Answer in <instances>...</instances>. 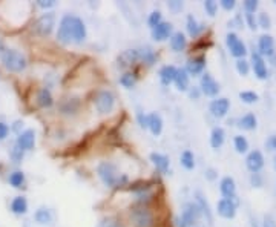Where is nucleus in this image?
Here are the masks:
<instances>
[{
    "mask_svg": "<svg viewBox=\"0 0 276 227\" xmlns=\"http://www.w3.org/2000/svg\"><path fill=\"white\" fill-rule=\"evenodd\" d=\"M275 3H276V0H275Z\"/></svg>",
    "mask_w": 276,
    "mask_h": 227,
    "instance_id": "obj_59",
    "label": "nucleus"
},
{
    "mask_svg": "<svg viewBox=\"0 0 276 227\" xmlns=\"http://www.w3.org/2000/svg\"><path fill=\"white\" fill-rule=\"evenodd\" d=\"M183 6H184V3L180 2V0H170V2H167V8L172 11V13H180Z\"/></svg>",
    "mask_w": 276,
    "mask_h": 227,
    "instance_id": "obj_48",
    "label": "nucleus"
},
{
    "mask_svg": "<svg viewBox=\"0 0 276 227\" xmlns=\"http://www.w3.org/2000/svg\"><path fill=\"white\" fill-rule=\"evenodd\" d=\"M0 60H2V65L6 71L14 72V74H20L26 69L28 66V60L26 57L23 55L20 51L17 49H5L3 54L0 55Z\"/></svg>",
    "mask_w": 276,
    "mask_h": 227,
    "instance_id": "obj_3",
    "label": "nucleus"
},
{
    "mask_svg": "<svg viewBox=\"0 0 276 227\" xmlns=\"http://www.w3.org/2000/svg\"><path fill=\"white\" fill-rule=\"evenodd\" d=\"M37 5L40 8H45V9H48V8H52L55 6V0H39Z\"/></svg>",
    "mask_w": 276,
    "mask_h": 227,
    "instance_id": "obj_56",
    "label": "nucleus"
},
{
    "mask_svg": "<svg viewBox=\"0 0 276 227\" xmlns=\"http://www.w3.org/2000/svg\"><path fill=\"white\" fill-rule=\"evenodd\" d=\"M138 62V49H126L118 57V66L126 68Z\"/></svg>",
    "mask_w": 276,
    "mask_h": 227,
    "instance_id": "obj_28",
    "label": "nucleus"
},
{
    "mask_svg": "<svg viewBox=\"0 0 276 227\" xmlns=\"http://www.w3.org/2000/svg\"><path fill=\"white\" fill-rule=\"evenodd\" d=\"M151 158L152 164L155 166V169L158 170L160 174H169V169H170V160L169 157H166L164 154H160V152H152L149 155Z\"/></svg>",
    "mask_w": 276,
    "mask_h": 227,
    "instance_id": "obj_18",
    "label": "nucleus"
},
{
    "mask_svg": "<svg viewBox=\"0 0 276 227\" xmlns=\"http://www.w3.org/2000/svg\"><path fill=\"white\" fill-rule=\"evenodd\" d=\"M186 28H187V32H189L190 37H198L200 34L204 31V25L200 23V22L195 19L192 14H189L187 19H186Z\"/></svg>",
    "mask_w": 276,
    "mask_h": 227,
    "instance_id": "obj_29",
    "label": "nucleus"
},
{
    "mask_svg": "<svg viewBox=\"0 0 276 227\" xmlns=\"http://www.w3.org/2000/svg\"><path fill=\"white\" fill-rule=\"evenodd\" d=\"M261 57H267V59H272L275 57V40L269 34H262V36L258 39V51H256Z\"/></svg>",
    "mask_w": 276,
    "mask_h": 227,
    "instance_id": "obj_13",
    "label": "nucleus"
},
{
    "mask_svg": "<svg viewBox=\"0 0 276 227\" xmlns=\"http://www.w3.org/2000/svg\"><path fill=\"white\" fill-rule=\"evenodd\" d=\"M177 71H178V68H175L174 65H164V66L160 69V72H158L160 82L163 83L164 86H169L170 83H174L175 75H177Z\"/></svg>",
    "mask_w": 276,
    "mask_h": 227,
    "instance_id": "obj_22",
    "label": "nucleus"
},
{
    "mask_svg": "<svg viewBox=\"0 0 276 227\" xmlns=\"http://www.w3.org/2000/svg\"><path fill=\"white\" fill-rule=\"evenodd\" d=\"M95 109L100 114H109L115 108V95L109 89H100L94 97Z\"/></svg>",
    "mask_w": 276,
    "mask_h": 227,
    "instance_id": "obj_6",
    "label": "nucleus"
},
{
    "mask_svg": "<svg viewBox=\"0 0 276 227\" xmlns=\"http://www.w3.org/2000/svg\"><path fill=\"white\" fill-rule=\"evenodd\" d=\"M195 203L198 204V207L201 209V213L204 215V217L207 218V221H209L210 224H212V220H213V217H212V210H210V206H209V203H207V200H206V197L201 194L200 190H197L195 192Z\"/></svg>",
    "mask_w": 276,
    "mask_h": 227,
    "instance_id": "obj_27",
    "label": "nucleus"
},
{
    "mask_svg": "<svg viewBox=\"0 0 276 227\" xmlns=\"http://www.w3.org/2000/svg\"><path fill=\"white\" fill-rule=\"evenodd\" d=\"M220 192L223 198H233L236 197V183L232 177H224L220 181Z\"/></svg>",
    "mask_w": 276,
    "mask_h": 227,
    "instance_id": "obj_20",
    "label": "nucleus"
},
{
    "mask_svg": "<svg viewBox=\"0 0 276 227\" xmlns=\"http://www.w3.org/2000/svg\"><path fill=\"white\" fill-rule=\"evenodd\" d=\"M174 83H175L178 91H183V92H187V91H189V88H190V75L187 74V71L184 69V68H180V69L177 71Z\"/></svg>",
    "mask_w": 276,
    "mask_h": 227,
    "instance_id": "obj_24",
    "label": "nucleus"
},
{
    "mask_svg": "<svg viewBox=\"0 0 276 227\" xmlns=\"http://www.w3.org/2000/svg\"><path fill=\"white\" fill-rule=\"evenodd\" d=\"M252 69L255 72V75L259 78V80H266L269 77V69H267V65L266 60H264V57H261L256 51L252 52Z\"/></svg>",
    "mask_w": 276,
    "mask_h": 227,
    "instance_id": "obj_12",
    "label": "nucleus"
},
{
    "mask_svg": "<svg viewBox=\"0 0 276 227\" xmlns=\"http://www.w3.org/2000/svg\"><path fill=\"white\" fill-rule=\"evenodd\" d=\"M54 26H55V14L54 13H45L36 20V23H34V26H32V31L36 32L37 36L46 37L54 31Z\"/></svg>",
    "mask_w": 276,
    "mask_h": 227,
    "instance_id": "obj_7",
    "label": "nucleus"
},
{
    "mask_svg": "<svg viewBox=\"0 0 276 227\" xmlns=\"http://www.w3.org/2000/svg\"><path fill=\"white\" fill-rule=\"evenodd\" d=\"M275 169H276V155H275Z\"/></svg>",
    "mask_w": 276,
    "mask_h": 227,
    "instance_id": "obj_58",
    "label": "nucleus"
},
{
    "mask_svg": "<svg viewBox=\"0 0 276 227\" xmlns=\"http://www.w3.org/2000/svg\"><path fill=\"white\" fill-rule=\"evenodd\" d=\"M266 149L276 151V135H270V137L266 140Z\"/></svg>",
    "mask_w": 276,
    "mask_h": 227,
    "instance_id": "obj_52",
    "label": "nucleus"
},
{
    "mask_svg": "<svg viewBox=\"0 0 276 227\" xmlns=\"http://www.w3.org/2000/svg\"><path fill=\"white\" fill-rule=\"evenodd\" d=\"M220 83H218L215 78L212 77V74L209 72H203L201 74V80H200V91L201 94L207 95V97H213L216 98V95L220 94Z\"/></svg>",
    "mask_w": 276,
    "mask_h": 227,
    "instance_id": "obj_10",
    "label": "nucleus"
},
{
    "mask_svg": "<svg viewBox=\"0 0 276 227\" xmlns=\"http://www.w3.org/2000/svg\"><path fill=\"white\" fill-rule=\"evenodd\" d=\"M229 109H230V101L226 97H216L209 105V111L215 118H224Z\"/></svg>",
    "mask_w": 276,
    "mask_h": 227,
    "instance_id": "obj_11",
    "label": "nucleus"
},
{
    "mask_svg": "<svg viewBox=\"0 0 276 227\" xmlns=\"http://www.w3.org/2000/svg\"><path fill=\"white\" fill-rule=\"evenodd\" d=\"M244 17H246V23H247V26H249L250 29H253V31H255V29L258 28V22H256V17H255V14L246 13V14H244Z\"/></svg>",
    "mask_w": 276,
    "mask_h": 227,
    "instance_id": "obj_47",
    "label": "nucleus"
},
{
    "mask_svg": "<svg viewBox=\"0 0 276 227\" xmlns=\"http://www.w3.org/2000/svg\"><path fill=\"white\" fill-rule=\"evenodd\" d=\"M97 227H121V226H120V223L115 220V218L106 217V218L100 220V223L97 224Z\"/></svg>",
    "mask_w": 276,
    "mask_h": 227,
    "instance_id": "obj_45",
    "label": "nucleus"
},
{
    "mask_svg": "<svg viewBox=\"0 0 276 227\" xmlns=\"http://www.w3.org/2000/svg\"><path fill=\"white\" fill-rule=\"evenodd\" d=\"M88 37L85 22L75 14H65L57 29V40L62 45H80Z\"/></svg>",
    "mask_w": 276,
    "mask_h": 227,
    "instance_id": "obj_1",
    "label": "nucleus"
},
{
    "mask_svg": "<svg viewBox=\"0 0 276 227\" xmlns=\"http://www.w3.org/2000/svg\"><path fill=\"white\" fill-rule=\"evenodd\" d=\"M152 39L155 42H164L167 39H170V36L174 34V26H172L170 22H161L160 25H157L155 28H152Z\"/></svg>",
    "mask_w": 276,
    "mask_h": 227,
    "instance_id": "obj_16",
    "label": "nucleus"
},
{
    "mask_svg": "<svg viewBox=\"0 0 276 227\" xmlns=\"http://www.w3.org/2000/svg\"><path fill=\"white\" fill-rule=\"evenodd\" d=\"M161 22H163V14H161V11H152L147 17V25L151 26V29L155 28L157 25H160Z\"/></svg>",
    "mask_w": 276,
    "mask_h": 227,
    "instance_id": "obj_39",
    "label": "nucleus"
},
{
    "mask_svg": "<svg viewBox=\"0 0 276 227\" xmlns=\"http://www.w3.org/2000/svg\"><path fill=\"white\" fill-rule=\"evenodd\" d=\"M187 94H189V97H190L192 100H198L200 95H201V91H200L198 86H193V88H189Z\"/></svg>",
    "mask_w": 276,
    "mask_h": 227,
    "instance_id": "obj_53",
    "label": "nucleus"
},
{
    "mask_svg": "<svg viewBox=\"0 0 276 227\" xmlns=\"http://www.w3.org/2000/svg\"><path fill=\"white\" fill-rule=\"evenodd\" d=\"M11 212L14 215H25L28 212V201L23 195H19L11 201Z\"/></svg>",
    "mask_w": 276,
    "mask_h": 227,
    "instance_id": "obj_30",
    "label": "nucleus"
},
{
    "mask_svg": "<svg viewBox=\"0 0 276 227\" xmlns=\"http://www.w3.org/2000/svg\"><path fill=\"white\" fill-rule=\"evenodd\" d=\"M169 42H170L172 51H175V52H181V51H184V48L187 46V39L181 31H177V32L172 34Z\"/></svg>",
    "mask_w": 276,
    "mask_h": 227,
    "instance_id": "obj_25",
    "label": "nucleus"
},
{
    "mask_svg": "<svg viewBox=\"0 0 276 227\" xmlns=\"http://www.w3.org/2000/svg\"><path fill=\"white\" fill-rule=\"evenodd\" d=\"M238 197L233 198H221L216 204V212L221 218L226 220H233L236 217V209H238Z\"/></svg>",
    "mask_w": 276,
    "mask_h": 227,
    "instance_id": "obj_9",
    "label": "nucleus"
},
{
    "mask_svg": "<svg viewBox=\"0 0 276 227\" xmlns=\"http://www.w3.org/2000/svg\"><path fill=\"white\" fill-rule=\"evenodd\" d=\"M206 178L209 180V181H215V180L218 178V172H216L213 167L206 169Z\"/></svg>",
    "mask_w": 276,
    "mask_h": 227,
    "instance_id": "obj_55",
    "label": "nucleus"
},
{
    "mask_svg": "<svg viewBox=\"0 0 276 227\" xmlns=\"http://www.w3.org/2000/svg\"><path fill=\"white\" fill-rule=\"evenodd\" d=\"M250 184H252L253 187H261V186H262V177H261L259 172L250 175Z\"/></svg>",
    "mask_w": 276,
    "mask_h": 227,
    "instance_id": "obj_49",
    "label": "nucleus"
},
{
    "mask_svg": "<svg viewBox=\"0 0 276 227\" xmlns=\"http://www.w3.org/2000/svg\"><path fill=\"white\" fill-rule=\"evenodd\" d=\"M8 134H9V126L6 123L0 121V141H3L8 137Z\"/></svg>",
    "mask_w": 276,
    "mask_h": 227,
    "instance_id": "obj_51",
    "label": "nucleus"
},
{
    "mask_svg": "<svg viewBox=\"0 0 276 227\" xmlns=\"http://www.w3.org/2000/svg\"><path fill=\"white\" fill-rule=\"evenodd\" d=\"M97 175L106 187H120L128 183V175L120 174L117 166L111 161H101L97 166Z\"/></svg>",
    "mask_w": 276,
    "mask_h": 227,
    "instance_id": "obj_2",
    "label": "nucleus"
},
{
    "mask_svg": "<svg viewBox=\"0 0 276 227\" xmlns=\"http://www.w3.org/2000/svg\"><path fill=\"white\" fill-rule=\"evenodd\" d=\"M220 5H221V8L226 9V11H232V9H235V6H236V0H221Z\"/></svg>",
    "mask_w": 276,
    "mask_h": 227,
    "instance_id": "obj_50",
    "label": "nucleus"
},
{
    "mask_svg": "<svg viewBox=\"0 0 276 227\" xmlns=\"http://www.w3.org/2000/svg\"><path fill=\"white\" fill-rule=\"evenodd\" d=\"M224 140H226V132L223 128L216 126L212 129L210 132V146L213 147V149H220V147L224 144Z\"/></svg>",
    "mask_w": 276,
    "mask_h": 227,
    "instance_id": "obj_32",
    "label": "nucleus"
},
{
    "mask_svg": "<svg viewBox=\"0 0 276 227\" xmlns=\"http://www.w3.org/2000/svg\"><path fill=\"white\" fill-rule=\"evenodd\" d=\"M147 129L152 132V135L158 137L163 132V118L158 112H151L147 114Z\"/></svg>",
    "mask_w": 276,
    "mask_h": 227,
    "instance_id": "obj_19",
    "label": "nucleus"
},
{
    "mask_svg": "<svg viewBox=\"0 0 276 227\" xmlns=\"http://www.w3.org/2000/svg\"><path fill=\"white\" fill-rule=\"evenodd\" d=\"M25 227H28V226H25Z\"/></svg>",
    "mask_w": 276,
    "mask_h": 227,
    "instance_id": "obj_60",
    "label": "nucleus"
},
{
    "mask_svg": "<svg viewBox=\"0 0 276 227\" xmlns=\"http://www.w3.org/2000/svg\"><path fill=\"white\" fill-rule=\"evenodd\" d=\"M239 100L246 105H253L259 100V95L253 91H243V92H239Z\"/></svg>",
    "mask_w": 276,
    "mask_h": 227,
    "instance_id": "obj_38",
    "label": "nucleus"
},
{
    "mask_svg": "<svg viewBox=\"0 0 276 227\" xmlns=\"http://www.w3.org/2000/svg\"><path fill=\"white\" fill-rule=\"evenodd\" d=\"M238 126L243 129V131H253V129H256L258 126V120L255 117V114H246V115H243L239 120H238Z\"/></svg>",
    "mask_w": 276,
    "mask_h": 227,
    "instance_id": "obj_31",
    "label": "nucleus"
},
{
    "mask_svg": "<svg viewBox=\"0 0 276 227\" xmlns=\"http://www.w3.org/2000/svg\"><path fill=\"white\" fill-rule=\"evenodd\" d=\"M9 157L16 164H19V163H22L23 157H25V152H23L17 144H14L13 147H11V151H9Z\"/></svg>",
    "mask_w": 276,
    "mask_h": 227,
    "instance_id": "obj_41",
    "label": "nucleus"
},
{
    "mask_svg": "<svg viewBox=\"0 0 276 227\" xmlns=\"http://www.w3.org/2000/svg\"><path fill=\"white\" fill-rule=\"evenodd\" d=\"M137 121H138V124H140V128L147 129V114H144L140 109L137 111Z\"/></svg>",
    "mask_w": 276,
    "mask_h": 227,
    "instance_id": "obj_46",
    "label": "nucleus"
},
{
    "mask_svg": "<svg viewBox=\"0 0 276 227\" xmlns=\"http://www.w3.org/2000/svg\"><path fill=\"white\" fill-rule=\"evenodd\" d=\"M180 163L186 170L195 169V155H193V152L192 151H184L180 155Z\"/></svg>",
    "mask_w": 276,
    "mask_h": 227,
    "instance_id": "obj_35",
    "label": "nucleus"
},
{
    "mask_svg": "<svg viewBox=\"0 0 276 227\" xmlns=\"http://www.w3.org/2000/svg\"><path fill=\"white\" fill-rule=\"evenodd\" d=\"M37 105L43 109H49L52 105H54V97H52V92L49 88H40L39 92H37Z\"/></svg>",
    "mask_w": 276,
    "mask_h": 227,
    "instance_id": "obj_23",
    "label": "nucleus"
},
{
    "mask_svg": "<svg viewBox=\"0 0 276 227\" xmlns=\"http://www.w3.org/2000/svg\"><path fill=\"white\" fill-rule=\"evenodd\" d=\"M138 60H141L147 66H152V65L157 63L158 55L151 46H143L141 49H138Z\"/></svg>",
    "mask_w": 276,
    "mask_h": 227,
    "instance_id": "obj_26",
    "label": "nucleus"
},
{
    "mask_svg": "<svg viewBox=\"0 0 276 227\" xmlns=\"http://www.w3.org/2000/svg\"><path fill=\"white\" fill-rule=\"evenodd\" d=\"M34 220L40 226H49L54 221V212L49 207L42 206L34 212Z\"/></svg>",
    "mask_w": 276,
    "mask_h": 227,
    "instance_id": "obj_21",
    "label": "nucleus"
},
{
    "mask_svg": "<svg viewBox=\"0 0 276 227\" xmlns=\"http://www.w3.org/2000/svg\"><path fill=\"white\" fill-rule=\"evenodd\" d=\"M16 144L20 147L23 152L32 151L34 146H36V132H34V129H26V131H23L22 134H19L17 140H16Z\"/></svg>",
    "mask_w": 276,
    "mask_h": 227,
    "instance_id": "obj_14",
    "label": "nucleus"
},
{
    "mask_svg": "<svg viewBox=\"0 0 276 227\" xmlns=\"http://www.w3.org/2000/svg\"><path fill=\"white\" fill-rule=\"evenodd\" d=\"M226 45L229 48V52L232 54L235 59H244L247 55V46L246 43L241 40L235 32H229L226 36Z\"/></svg>",
    "mask_w": 276,
    "mask_h": 227,
    "instance_id": "obj_8",
    "label": "nucleus"
},
{
    "mask_svg": "<svg viewBox=\"0 0 276 227\" xmlns=\"http://www.w3.org/2000/svg\"><path fill=\"white\" fill-rule=\"evenodd\" d=\"M256 22H258V26L262 28V29H270L272 28V19L267 13H259L258 17H256Z\"/></svg>",
    "mask_w": 276,
    "mask_h": 227,
    "instance_id": "obj_40",
    "label": "nucleus"
},
{
    "mask_svg": "<svg viewBox=\"0 0 276 227\" xmlns=\"http://www.w3.org/2000/svg\"><path fill=\"white\" fill-rule=\"evenodd\" d=\"M243 6H244V13L255 14L259 3H258V0H246V2L243 3Z\"/></svg>",
    "mask_w": 276,
    "mask_h": 227,
    "instance_id": "obj_44",
    "label": "nucleus"
},
{
    "mask_svg": "<svg viewBox=\"0 0 276 227\" xmlns=\"http://www.w3.org/2000/svg\"><path fill=\"white\" fill-rule=\"evenodd\" d=\"M233 146L238 154H246L249 151V141L244 135H236L233 138Z\"/></svg>",
    "mask_w": 276,
    "mask_h": 227,
    "instance_id": "obj_36",
    "label": "nucleus"
},
{
    "mask_svg": "<svg viewBox=\"0 0 276 227\" xmlns=\"http://www.w3.org/2000/svg\"><path fill=\"white\" fill-rule=\"evenodd\" d=\"M131 221L134 227H154L155 220L152 210L146 206H137L131 210Z\"/></svg>",
    "mask_w": 276,
    "mask_h": 227,
    "instance_id": "obj_5",
    "label": "nucleus"
},
{
    "mask_svg": "<svg viewBox=\"0 0 276 227\" xmlns=\"http://www.w3.org/2000/svg\"><path fill=\"white\" fill-rule=\"evenodd\" d=\"M246 166L252 174H256L264 167V155L261 151H252L246 158Z\"/></svg>",
    "mask_w": 276,
    "mask_h": 227,
    "instance_id": "obj_17",
    "label": "nucleus"
},
{
    "mask_svg": "<svg viewBox=\"0 0 276 227\" xmlns=\"http://www.w3.org/2000/svg\"><path fill=\"white\" fill-rule=\"evenodd\" d=\"M13 129L17 132V135L22 134L23 131H20V129H23V121H16V123H14V126H13Z\"/></svg>",
    "mask_w": 276,
    "mask_h": 227,
    "instance_id": "obj_57",
    "label": "nucleus"
},
{
    "mask_svg": "<svg viewBox=\"0 0 276 227\" xmlns=\"http://www.w3.org/2000/svg\"><path fill=\"white\" fill-rule=\"evenodd\" d=\"M204 9H206V13L209 14L210 17H213L218 13V3L215 2V0H206V2H204Z\"/></svg>",
    "mask_w": 276,
    "mask_h": 227,
    "instance_id": "obj_43",
    "label": "nucleus"
},
{
    "mask_svg": "<svg viewBox=\"0 0 276 227\" xmlns=\"http://www.w3.org/2000/svg\"><path fill=\"white\" fill-rule=\"evenodd\" d=\"M78 106H80V101L78 98H69V100H63L62 101V106H60V111L63 114H75L78 111Z\"/></svg>",
    "mask_w": 276,
    "mask_h": 227,
    "instance_id": "obj_34",
    "label": "nucleus"
},
{
    "mask_svg": "<svg viewBox=\"0 0 276 227\" xmlns=\"http://www.w3.org/2000/svg\"><path fill=\"white\" fill-rule=\"evenodd\" d=\"M236 71L239 75H247L250 72V62H247L246 59L236 60Z\"/></svg>",
    "mask_w": 276,
    "mask_h": 227,
    "instance_id": "obj_42",
    "label": "nucleus"
},
{
    "mask_svg": "<svg viewBox=\"0 0 276 227\" xmlns=\"http://www.w3.org/2000/svg\"><path fill=\"white\" fill-rule=\"evenodd\" d=\"M262 227H276V221L272 215H266L264 217V221H262Z\"/></svg>",
    "mask_w": 276,
    "mask_h": 227,
    "instance_id": "obj_54",
    "label": "nucleus"
},
{
    "mask_svg": "<svg viewBox=\"0 0 276 227\" xmlns=\"http://www.w3.org/2000/svg\"><path fill=\"white\" fill-rule=\"evenodd\" d=\"M137 83V75L134 72H124L120 77V85L126 89H132Z\"/></svg>",
    "mask_w": 276,
    "mask_h": 227,
    "instance_id": "obj_37",
    "label": "nucleus"
},
{
    "mask_svg": "<svg viewBox=\"0 0 276 227\" xmlns=\"http://www.w3.org/2000/svg\"><path fill=\"white\" fill-rule=\"evenodd\" d=\"M201 209L195 201H187L184 203L181 215L177 218V226L178 227H193V224L201 218Z\"/></svg>",
    "mask_w": 276,
    "mask_h": 227,
    "instance_id": "obj_4",
    "label": "nucleus"
},
{
    "mask_svg": "<svg viewBox=\"0 0 276 227\" xmlns=\"http://www.w3.org/2000/svg\"><path fill=\"white\" fill-rule=\"evenodd\" d=\"M206 57L204 55H197V57H192V59L187 60L186 63V68L184 69L187 71L189 75H193V77H197V75H201L206 69Z\"/></svg>",
    "mask_w": 276,
    "mask_h": 227,
    "instance_id": "obj_15",
    "label": "nucleus"
},
{
    "mask_svg": "<svg viewBox=\"0 0 276 227\" xmlns=\"http://www.w3.org/2000/svg\"><path fill=\"white\" fill-rule=\"evenodd\" d=\"M8 183L13 187H16V189L23 187V184H25V174H23L22 170H14V172L9 174Z\"/></svg>",
    "mask_w": 276,
    "mask_h": 227,
    "instance_id": "obj_33",
    "label": "nucleus"
}]
</instances>
